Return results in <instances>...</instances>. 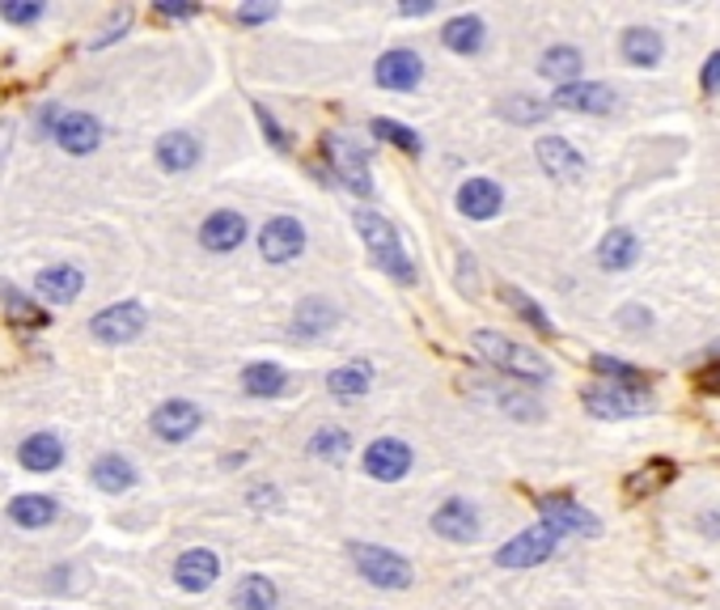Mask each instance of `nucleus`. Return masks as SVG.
<instances>
[{"label": "nucleus", "instance_id": "28", "mask_svg": "<svg viewBox=\"0 0 720 610\" xmlns=\"http://www.w3.org/2000/svg\"><path fill=\"white\" fill-rule=\"evenodd\" d=\"M89 475H94V484H98L102 492H127V488L136 484V466L123 454H102L94 462Z\"/></svg>", "mask_w": 720, "mask_h": 610}, {"label": "nucleus", "instance_id": "48", "mask_svg": "<svg viewBox=\"0 0 720 610\" xmlns=\"http://www.w3.org/2000/svg\"><path fill=\"white\" fill-rule=\"evenodd\" d=\"M251 500L264 509V504H280V492H271V488H259V492H251Z\"/></svg>", "mask_w": 720, "mask_h": 610}, {"label": "nucleus", "instance_id": "4", "mask_svg": "<svg viewBox=\"0 0 720 610\" xmlns=\"http://www.w3.org/2000/svg\"><path fill=\"white\" fill-rule=\"evenodd\" d=\"M581 399H585L589 416L598 419H632L645 416L652 407V390L648 386H589Z\"/></svg>", "mask_w": 720, "mask_h": 610}, {"label": "nucleus", "instance_id": "23", "mask_svg": "<svg viewBox=\"0 0 720 610\" xmlns=\"http://www.w3.org/2000/svg\"><path fill=\"white\" fill-rule=\"evenodd\" d=\"M636 259H640V242L627 229H610L607 237L598 242V267L602 271H627Z\"/></svg>", "mask_w": 720, "mask_h": 610}, {"label": "nucleus", "instance_id": "14", "mask_svg": "<svg viewBox=\"0 0 720 610\" xmlns=\"http://www.w3.org/2000/svg\"><path fill=\"white\" fill-rule=\"evenodd\" d=\"M560 111H576V114H610L614 111V89L610 85H598V81H572V85H560L556 98H551Z\"/></svg>", "mask_w": 720, "mask_h": 610}, {"label": "nucleus", "instance_id": "27", "mask_svg": "<svg viewBox=\"0 0 720 610\" xmlns=\"http://www.w3.org/2000/svg\"><path fill=\"white\" fill-rule=\"evenodd\" d=\"M441 42L454 51V56H475L484 47V22L475 13H462V17H450L446 30H441Z\"/></svg>", "mask_w": 720, "mask_h": 610}, {"label": "nucleus", "instance_id": "10", "mask_svg": "<svg viewBox=\"0 0 720 610\" xmlns=\"http://www.w3.org/2000/svg\"><path fill=\"white\" fill-rule=\"evenodd\" d=\"M412 471V446L399 437H381L365 450V475H374L381 484H399Z\"/></svg>", "mask_w": 720, "mask_h": 610}, {"label": "nucleus", "instance_id": "26", "mask_svg": "<svg viewBox=\"0 0 720 610\" xmlns=\"http://www.w3.org/2000/svg\"><path fill=\"white\" fill-rule=\"evenodd\" d=\"M623 56L636 69H657L661 56H666V38L657 30H648V26H632V30H623Z\"/></svg>", "mask_w": 720, "mask_h": 610}, {"label": "nucleus", "instance_id": "22", "mask_svg": "<svg viewBox=\"0 0 720 610\" xmlns=\"http://www.w3.org/2000/svg\"><path fill=\"white\" fill-rule=\"evenodd\" d=\"M17 462H22L26 471H35V475H47V471H56V466L64 462V441H60L56 432H35V437L22 441Z\"/></svg>", "mask_w": 720, "mask_h": 610}, {"label": "nucleus", "instance_id": "30", "mask_svg": "<svg viewBox=\"0 0 720 610\" xmlns=\"http://www.w3.org/2000/svg\"><path fill=\"white\" fill-rule=\"evenodd\" d=\"M335 322H340V309L331 302H302L297 305V318H293V331L314 340V335H327Z\"/></svg>", "mask_w": 720, "mask_h": 610}, {"label": "nucleus", "instance_id": "47", "mask_svg": "<svg viewBox=\"0 0 720 610\" xmlns=\"http://www.w3.org/2000/svg\"><path fill=\"white\" fill-rule=\"evenodd\" d=\"M399 13H403V17H424V13H432V0H419V4H412V0H407Z\"/></svg>", "mask_w": 720, "mask_h": 610}, {"label": "nucleus", "instance_id": "6", "mask_svg": "<svg viewBox=\"0 0 720 610\" xmlns=\"http://www.w3.org/2000/svg\"><path fill=\"white\" fill-rule=\"evenodd\" d=\"M145 322H149L145 305L141 302H119V305L98 309V314L89 318V335H94V340H102V343H132L141 331H145Z\"/></svg>", "mask_w": 720, "mask_h": 610}, {"label": "nucleus", "instance_id": "8", "mask_svg": "<svg viewBox=\"0 0 720 610\" xmlns=\"http://www.w3.org/2000/svg\"><path fill=\"white\" fill-rule=\"evenodd\" d=\"M327 161L335 166V174H340V183L347 191H356V195H369L374 191V179H369V157L361 145H352V141H343V136H327Z\"/></svg>", "mask_w": 720, "mask_h": 610}, {"label": "nucleus", "instance_id": "21", "mask_svg": "<svg viewBox=\"0 0 720 610\" xmlns=\"http://www.w3.org/2000/svg\"><path fill=\"white\" fill-rule=\"evenodd\" d=\"M81 289H85V276H81L76 267H69V264L42 267V271H38V284H35L38 297H42V302H51V305L73 302Z\"/></svg>", "mask_w": 720, "mask_h": 610}, {"label": "nucleus", "instance_id": "11", "mask_svg": "<svg viewBox=\"0 0 720 610\" xmlns=\"http://www.w3.org/2000/svg\"><path fill=\"white\" fill-rule=\"evenodd\" d=\"M259 251H264L267 264H293V259L305 251L302 221H293V217H276V221H267L264 233H259Z\"/></svg>", "mask_w": 720, "mask_h": 610}, {"label": "nucleus", "instance_id": "35", "mask_svg": "<svg viewBox=\"0 0 720 610\" xmlns=\"http://www.w3.org/2000/svg\"><path fill=\"white\" fill-rule=\"evenodd\" d=\"M0 297H4V309H9L13 322H22V327H47V314L30 297H22L13 284H0Z\"/></svg>", "mask_w": 720, "mask_h": 610}, {"label": "nucleus", "instance_id": "15", "mask_svg": "<svg viewBox=\"0 0 720 610\" xmlns=\"http://www.w3.org/2000/svg\"><path fill=\"white\" fill-rule=\"evenodd\" d=\"M479 509L471 500H446L437 513H432V530L450 542H475L479 538Z\"/></svg>", "mask_w": 720, "mask_h": 610}, {"label": "nucleus", "instance_id": "1", "mask_svg": "<svg viewBox=\"0 0 720 610\" xmlns=\"http://www.w3.org/2000/svg\"><path fill=\"white\" fill-rule=\"evenodd\" d=\"M352 221H356V233H361V242L369 246V255H374L378 271H386V276L399 280V284H412V280H416V264L407 259L399 229L390 225L381 212H374V208H356Z\"/></svg>", "mask_w": 720, "mask_h": 610}, {"label": "nucleus", "instance_id": "3", "mask_svg": "<svg viewBox=\"0 0 720 610\" xmlns=\"http://www.w3.org/2000/svg\"><path fill=\"white\" fill-rule=\"evenodd\" d=\"M347 551H352L356 572H361L369 585H378V589H407V585H412V564H407L403 556L386 551L378 542H352Z\"/></svg>", "mask_w": 720, "mask_h": 610}, {"label": "nucleus", "instance_id": "17", "mask_svg": "<svg viewBox=\"0 0 720 610\" xmlns=\"http://www.w3.org/2000/svg\"><path fill=\"white\" fill-rule=\"evenodd\" d=\"M500 208H504V191L492 179H466L457 187V212L471 221H492Z\"/></svg>", "mask_w": 720, "mask_h": 610}, {"label": "nucleus", "instance_id": "12", "mask_svg": "<svg viewBox=\"0 0 720 610\" xmlns=\"http://www.w3.org/2000/svg\"><path fill=\"white\" fill-rule=\"evenodd\" d=\"M381 89H394V94H407V89H416L419 81H424V60H419L412 47H394V51H386L378 60V69H374Z\"/></svg>", "mask_w": 720, "mask_h": 610}, {"label": "nucleus", "instance_id": "45", "mask_svg": "<svg viewBox=\"0 0 720 610\" xmlns=\"http://www.w3.org/2000/svg\"><path fill=\"white\" fill-rule=\"evenodd\" d=\"M255 114H259V123H264V132H267V141L276 145V149H289V136H284V127L271 119V114L264 111V107H255Z\"/></svg>", "mask_w": 720, "mask_h": 610}, {"label": "nucleus", "instance_id": "9", "mask_svg": "<svg viewBox=\"0 0 720 610\" xmlns=\"http://www.w3.org/2000/svg\"><path fill=\"white\" fill-rule=\"evenodd\" d=\"M51 136H56V145L64 152L81 157V152H94L102 145V123L85 111H60L56 123H51Z\"/></svg>", "mask_w": 720, "mask_h": 610}, {"label": "nucleus", "instance_id": "20", "mask_svg": "<svg viewBox=\"0 0 720 610\" xmlns=\"http://www.w3.org/2000/svg\"><path fill=\"white\" fill-rule=\"evenodd\" d=\"M4 513H9V522L22 526V530H42V526H51V522L60 517V504H56L51 496L26 492V496H13Z\"/></svg>", "mask_w": 720, "mask_h": 610}, {"label": "nucleus", "instance_id": "25", "mask_svg": "<svg viewBox=\"0 0 720 610\" xmlns=\"http://www.w3.org/2000/svg\"><path fill=\"white\" fill-rule=\"evenodd\" d=\"M199 161V141L187 136V132H170L157 141V166L170 170V174H183Z\"/></svg>", "mask_w": 720, "mask_h": 610}, {"label": "nucleus", "instance_id": "43", "mask_svg": "<svg viewBox=\"0 0 720 610\" xmlns=\"http://www.w3.org/2000/svg\"><path fill=\"white\" fill-rule=\"evenodd\" d=\"M699 85H704V94H720V51H712V56L704 60V69H699Z\"/></svg>", "mask_w": 720, "mask_h": 610}, {"label": "nucleus", "instance_id": "19", "mask_svg": "<svg viewBox=\"0 0 720 610\" xmlns=\"http://www.w3.org/2000/svg\"><path fill=\"white\" fill-rule=\"evenodd\" d=\"M534 157L551 179H576L585 170V157L572 149L564 136H538L534 141Z\"/></svg>", "mask_w": 720, "mask_h": 610}, {"label": "nucleus", "instance_id": "38", "mask_svg": "<svg viewBox=\"0 0 720 610\" xmlns=\"http://www.w3.org/2000/svg\"><path fill=\"white\" fill-rule=\"evenodd\" d=\"M547 102H538V98H526V94H517V98H504L500 102V114L504 119H513V123H538V119H547Z\"/></svg>", "mask_w": 720, "mask_h": 610}, {"label": "nucleus", "instance_id": "2", "mask_svg": "<svg viewBox=\"0 0 720 610\" xmlns=\"http://www.w3.org/2000/svg\"><path fill=\"white\" fill-rule=\"evenodd\" d=\"M475 352H479L488 365H496L500 374H513V378H526V381L551 378L547 356H538L534 347L509 340V335H500V331H475Z\"/></svg>", "mask_w": 720, "mask_h": 610}, {"label": "nucleus", "instance_id": "18", "mask_svg": "<svg viewBox=\"0 0 720 610\" xmlns=\"http://www.w3.org/2000/svg\"><path fill=\"white\" fill-rule=\"evenodd\" d=\"M242 237H246V217H242V212H233V208H217V212L199 225V242H204L208 251H217V255L237 251V246H242Z\"/></svg>", "mask_w": 720, "mask_h": 610}, {"label": "nucleus", "instance_id": "42", "mask_svg": "<svg viewBox=\"0 0 720 610\" xmlns=\"http://www.w3.org/2000/svg\"><path fill=\"white\" fill-rule=\"evenodd\" d=\"M619 327H627V331H648V327H652V314L640 309V305H627V309H619Z\"/></svg>", "mask_w": 720, "mask_h": 610}, {"label": "nucleus", "instance_id": "41", "mask_svg": "<svg viewBox=\"0 0 720 610\" xmlns=\"http://www.w3.org/2000/svg\"><path fill=\"white\" fill-rule=\"evenodd\" d=\"M271 17H276V0H259V4H242L237 9L242 26H259V22H271Z\"/></svg>", "mask_w": 720, "mask_h": 610}, {"label": "nucleus", "instance_id": "40", "mask_svg": "<svg viewBox=\"0 0 720 610\" xmlns=\"http://www.w3.org/2000/svg\"><path fill=\"white\" fill-rule=\"evenodd\" d=\"M0 17L13 26H30L42 17V0H0Z\"/></svg>", "mask_w": 720, "mask_h": 610}, {"label": "nucleus", "instance_id": "7", "mask_svg": "<svg viewBox=\"0 0 720 610\" xmlns=\"http://www.w3.org/2000/svg\"><path fill=\"white\" fill-rule=\"evenodd\" d=\"M542 526L556 530L560 538H569V534L594 538V534L602 530V522H598L581 500H572V496H547V500H542Z\"/></svg>", "mask_w": 720, "mask_h": 610}, {"label": "nucleus", "instance_id": "24", "mask_svg": "<svg viewBox=\"0 0 720 610\" xmlns=\"http://www.w3.org/2000/svg\"><path fill=\"white\" fill-rule=\"evenodd\" d=\"M581 69H585V60H581V51L569 47V42L547 47V51H542V60H538V73L547 76V81H556V85H572V81H581Z\"/></svg>", "mask_w": 720, "mask_h": 610}, {"label": "nucleus", "instance_id": "34", "mask_svg": "<svg viewBox=\"0 0 720 610\" xmlns=\"http://www.w3.org/2000/svg\"><path fill=\"white\" fill-rule=\"evenodd\" d=\"M500 297L513 305V309H517V314L530 322L538 335H551V331H556V327H551V318H547V314L538 309V302H534V297H526L522 289H513V284H500Z\"/></svg>", "mask_w": 720, "mask_h": 610}, {"label": "nucleus", "instance_id": "16", "mask_svg": "<svg viewBox=\"0 0 720 610\" xmlns=\"http://www.w3.org/2000/svg\"><path fill=\"white\" fill-rule=\"evenodd\" d=\"M217 576H221V560L208 547H191V551L179 556V564H174V581L187 594H204L208 585H217Z\"/></svg>", "mask_w": 720, "mask_h": 610}, {"label": "nucleus", "instance_id": "39", "mask_svg": "<svg viewBox=\"0 0 720 610\" xmlns=\"http://www.w3.org/2000/svg\"><path fill=\"white\" fill-rule=\"evenodd\" d=\"M594 374H607L614 386H645V374L636 365H623L614 356H594Z\"/></svg>", "mask_w": 720, "mask_h": 610}, {"label": "nucleus", "instance_id": "29", "mask_svg": "<svg viewBox=\"0 0 720 610\" xmlns=\"http://www.w3.org/2000/svg\"><path fill=\"white\" fill-rule=\"evenodd\" d=\"M369 386H374V369L365 361H352L327 374V390L340 399H361V394H369Z\"/></svg>", "mask_w": 720, "mask_h": 610}, {"label": "nucleus", "instance_id": "36", "mask_svg": "<svg viewBox=\"0 0 720 610\" xmlns=\"http://www.w3.org/2000/svg\"><path fill=\"white\" fill-rule=\"evenodd\" d=\"M369 132H374V136H381V141H390V145H399L403 152H412V157H419V152H424V141H419L412 127L394 123V119H374V123H369Z\"/></svg>", "mask_w": 720, "mask_h": 610}, {"label": "nucleus", "instance_id": "32", "mask_svg": "<svg viewBox=\"0 0 720 610\" xmlns=\"http://www.w3.org/2000/svg\"><path fill=\"white\" fill-rule=\"evenodd\" d=\"M284 386H289V378H284V369L280 365H251L246 374H242V390L251 394V399H276V394H284Z\"/></svg>", "mask_w": 720, "mask_h": 610}, {"label": "nucleus", "instance_id": "5", "mask_svg": "<svg viewBox=\"0 0 720 610\" xmlns=\"http://www.w3.org/2000/svg\"><path fill=\"white\" fill-rule=\"evenodd\" d=\"M556 547H560V534L547 530V526L538 522L530 530L513 534V538L496 551V564H500V569H534V564H547V560L556 556Z\"/></svg>", "mask_w": 720, "mask_h": 610}, {"label": "nucleus", "instance_id": "13", "mask_svg": "<svg viewBox=\"0 0 720 610\" xmlns=\"http://www.w3.org/2000/svg\"><path fill=\"white\" fill-rule=\"evenodd\" d=\"M204 424V412L187 403V399H170V403H161L157 412H152L149 428L161 437V441H170V446H179V441H187L191 432Z\"/></svg>", "mask_w": 720, "mask_h": 610}, {"label": "nucleus", "instance_id": "37", "mask_svg": "<svg viewBox=\"0 0 720 610\" xmlns=\"http://www.w3.org/2000/svg\"><path fill=\"white\" fill-rule=\"evenodd\" d=\"M347 450H352V441H347V432H340V428H318L314 441H309V454L327 457V462H343Z\"/></svg>", "mask_w": 720, "mask_h": 610}, {"label": "nucleus", "instance_id": "31", "mask_svg": "<svg viewBox=\"0 0 720 610\" xmlns=\"http://www.w3.org/2000/svg\"><path fill=\"white\" fill-rule=\"evenodd\" d=\"M674 475H679V466H674L670 457H652V462H648V466H640L636 475H627V496L657 492V488L674 484Z\"/></svg>", "mask_w": 720, "mask_h": 610}, {"label": "nucleus", "instance_id": "46", "mask_svg": "<svg viewBox=\"0 0 720 610\" xmlns=\"http://www.w3.org/2000/svg\"><path fill=\"white\" fill-rule=\"evenodd\" d=\"M157 13H161V17H191V13H195V4H174V0H157Z\"/></svg>", "mask_w": 720, "mask_h": 610}, {"label": "nucleus", "instance_id": "44", "mask_svg": "<svg viewBox=\"0 0 720 610\" xmlns=\"http://www.w3.org/2000/svg\"><path fill=\"white\" fill-rule=\"evenodd\" d=\"M695 386H699L704 394H717V399H720V361H712V365H704V369L695 374Z\"/></svg>", "mask_w": 720, "mask_h": 610}, {"label": "nucleus", "instance_id": "33", "mask_svg": "<svg viewBox=\"0 0 720 610\" xmlns=\"http://www.w3.org/2000/svg\"><path fill=\"white\" fill-rule=\"evenodd\" d=\"M233 602L242 610H276V585L267 576H259V572H251V576L237 581Z\"/></svg>", "mask_w": 720, "mask_h": 610}]
</instances>
